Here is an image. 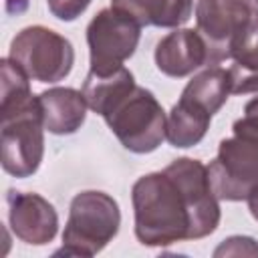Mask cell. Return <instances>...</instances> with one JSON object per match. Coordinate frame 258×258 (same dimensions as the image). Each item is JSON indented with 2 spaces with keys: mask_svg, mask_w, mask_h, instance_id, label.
<instances>
[{
  "mask_svg": "<svg viewBox=\"0 0 258 258\" xmlns=\"http://www.w3.org/2000/svg\"><path fill=\"white\" fill-rule=\"evenodd\" d=\"M135 236L143 246L200 240L220 226V200L208 167L194 157L173 159L165 169L141 175L131 187Z\"/></svg>",
  "mask_w": 258,
  "mask_h": 258,
  "instance_id": "obj_1",
  "label": "cell"
},
{
  "mask_svg": "<svg viewBox=\"0 0 258 258\" xmlns=\"http://www.w3.org/2000/svg\"><path fill=\"white\" fill-rule=\"evenodd\" d=\"M119 226L121 212L113 196L97 189L79 191L71 200L62 246L54 254L95 256L117 236Z\"/></svg>",
  "mask_w": 258,
  "mask_h": 258,
  "instance_id": "obj_2",
  "label": "cell"
},
{
  "mask_svg": "<svg viewBox=\"0 0 258 258\" xmlns=\"http://www.w3.org/2000/svg\"><path fill=\"white\" fill-rule=\"evenodd\" d=\"M103 119L119 143L133 153H151L165 139L167 115L155 95L145 87L135 85Z\"/></svg>",
  "mask_w": 258,
  "mask_h": 258,
  "instance_id": "obj_3",
  "label": "cell"
},
{
  "mask_svg": "<svg viewBox=\"0 0 258 258\" xmlns=\"http://www.w3.org/2000/svg\"><path fill=\"white\" fill-rule=\"evenodd\" d=\"M8 58H12L32 81L58 83L73 69L75 48L62 34L34 24L22 28L12 38Z\"/></svg>",
  "mask_w": 258,
  "mask_h": 258,
  "instance_id": "obj_4",
  "label": "cell"
},
{
  "mask_svg": "<svg viewBox=\"0 0 258 258\" xmlns=\"http://www.w3.org/2000/svg\"><path fill=\"white\" fill-rule=\"evenodd\" d=\"M44 131L38 97L22 109L2 115L0 161L8 175L30 177L36 173L44 155Z\"/></svg>",
  "mask_w": 258,
  "mask_h": 258,
  "instance_id": "obj_5",
  "label": "cell"
},
{
  "mask_svg": "<svg viewBox=\"0 0 258 258\" xmlns=\"http://www.w3.org/2000/svg\"><path fill=\"white\" fill-rule=\"evenodd\" d=\"M208 175L218 200H248L258 185V137L234 133L222 139L216 159L208 165Z\"/></svg>",
  "mask_w": 258,
  "mask_h": 258,
  "instance_id": "obj_6",
  "label": "cell"
},
{
  "mask_svg": "<svg viewBox=\"0 0 258 258\" xmlns=\"http://www.w3.org/2000/svg\"><path fill=\"white\" fill-rule=\"evenodd\" d=\"M141 38V24L117 8L99 10L87 26V44L91 54V69L95 73H109L133 56Z\"/></svg>",
  "mask_w": 258,
  "mask_h": 258,
  "instance_id": "obj_7",
  "label": "cell"
},
{
  "mask_svg": "<svg viewBox=\"0 0 258 258\" xmlns=\"http://www.w3.org/2000/svg\"><path fill=\"white\" fill-rule=\"evenodd\" d=\"M250 24L252 14L244 0H198L196 30L208 48V67L230 60Z\"/></svg>",
  "mask_w": 258,
  "mask_h": 258,
  "instance_id": "obj_8",
  "label": "cell"
},
{
  "mask_svg": "<svg viewBox=\"0 0 258 258\" xmlns=\"http://www.w3.org/2000/svg\"><path fill=\"white\" fill-rule=\"evenodd\" d=\"M8 222L14 236L32 246H44L52 242L58 232V216L54 206L34 191H14L6 194Z\"/></svg>",
  "mask_w": 258,
  "mask_h": 258,
  "instance_id": "obj_9",
  "label": "cell"
},
{
  "mask_svg": "<svg viewBox=\"0 0 258 258\" xmlns=\"http://www.w3.org/2000/svg\"><path fill=\"white\" fill-rule=\"evenodd\" d=\"M204 64H208V48L194 28H175L155 46V67L167 77L181 79Z\"/></svg>",
  "mask_w": 258,
  "mask_h": 258,
  "instance_id": "obj_10",
  "label": "cell"
},
{
  "mask_svg": "<svg viewBox=\"0 0 258 258\" xmlns=\"http://www.w3.org/2000/svg\"><path fill=\"white\" fill-rule=\"evenodd\" d=\"M42 125L52 135L77 133L87 119V99L73 87H52L38 95Z\"/></svg>",
  "mask_w": 258,
  "mask_h": 258,
  "instance_id": "obj_11",
  "label": "cell"
},
{
  "mask_svg": "<svg viewBox=\"0 0 258 258\" xmlns=\"http://www.w3.org/2000/svg\"><path fill=\"white\" fill-rule=\"evenodd\" d=\"M111 6L141 26L177 28L189 20L194 0H111Z\"/></svg>",
  "mask_w": 258,
  "mask_h": 258,
  "instance_id": "obj_12",
  "label": "cell"
},
{
  "mask_svg": "<svg viewBox=\"0 0 258 258\" xmlns=\"http://www.w3.org/2000/svg\"><path fill=\"white\" fill-rule=\"evenodd\" d=\"M212 113L200 107L198 103L179 97V101L171 107L167 113V125H165V139L171 147L185 149L198 145L204 135L210 129Z\"/></svg>",
  "mask_w": 258,
  "mask_h": 258,
  "instance_id": "obj_13",
  "label": "cell"
},
{
  "mask_svg": "<svg viewBox=\"0 0 258 258\" xmlns=\"http://www.w3.org/2000/svg\"><path fill=\"white\" fill-rule=\"evenodd\" d=\"M133 89H135L133 73L125 67H119L109 73L89 71L83 83V95L87 99L89 109H93L101 117Z\"/></svg>",
  "mask_w": 258,
  "mask_h": 258,
  "instance_id": "obj_14",
  "label": "cell"
},
{
  "mask_svg": "<svg viewBox=\"0 0 258 258\" xmlns=\"http://www.w3.org/2000/svg\"><path fill=\"white\" fill-rule=\"evenodd\" d=\"M232 95V77L228 69L222 67H208L202 73L194 75V79L183 87L181 97L198 103L212 115H216L228 97Z\"/></svg>",
  "mask_w": 258,
  "mask_h": 258,
  "instance_id": "obj_15",
  "label": "cell"
},
{
  "mask_svg": "<svg viewBox=\"0 0 258 258\" xmlns=\"http://www.w3.org/2000/svg\"><path fill=\"white\" fill-rule=\"evenodd\" d=\"M232 95L258 93V22L252 20L250 28L232 52Z\"/></svg>",
  "mask_w": 258,
  "mask_h": 258,
  "instance_id": "obj_16",
  "label": "cell"
},
{
  "mask_svg": "<svg viewBox=\"0 0 258 258\" xmlns=\"http://www.w3.org/2000/svg\"><path fill=\"white\" fill-rule=\"evenodd\" d=\"M0 113H12L16 109H22L28 105L34 97L30 91V77L12 60L2 58L0 60Z\"/></svg>",
  "mask_w": 258,
  "mask_h": 258,
  "instance_id": "obj_17",
  "label": "cell"
},
{
  "mask_svg": "<svg viewBox=\"0 0 258 258\" xmlns=\"http://www.w3.org/2000/svg\"><path fill=\"white\" fill-rule=\"evenodd\" d=\"M214 256H258V242L248 236H230L214 250Z\"/></svg>",
  "mask_w": 258,
  "mask_h": 258,
  "instance_id": "obj_18",
  "label": "cell"
},
{
  "mask_svg": "<svg viewBox=\"0 0 258 258\" xmlns=\"http://www.w3.org/2000/svg\"><path fill=\"white\" fill-rule=\"evenodd\" d=\"M89 4H91V0H46L48 12L62 22L77 20L89 8Z\"/></svg>",
  "mask_w": 258,
  "mask_h": 258,
  "instance_id": "obj_19",
  "label": "cell"
},
{
  "mask_svg": "<svg viewBox=\"0 0 258 258\" xmlns=\"http://www.w3.org/2000/svg\"><path fill=\"white\" fill-rule=\"evenodd\" d=\"M232 131L234 133H248V135L258 137V97H254L252 101L246 103L244 115L234 121Z\"/></svg>",
  "mask_w": 258,
  "mask_h": 258,
  "instance_id": "obj_20",
  "label": "cell"
},
{
  "mask_svg": "<svg viewBox=\"0 0 258 258\" xmlns=\"http://www.w3.org/2000/svg\"><path fill=\"white\" fill-rule=\"evenodd\" d=\"M248 210H250V214H252V218L258 222V185L254 187V191L248 196Z\"/></svg>",
  "mask_w": 258,
  "mask_h": 258,
  "instance_id": "obj_21",
  "label": "cell"
},
{
  "mask_svg": "<svg viewBox=\"0 0 258 258\" xmlns=\"http://www.w3.org/2000/svg\"><path fill=\"white\" fill-rule=\"evenodd\" d=\"M244 2H246L248 10H250V14H252V20L258 22V0H244Z\"/></svg>",
  "mask_w": 258,
  "mask_h": 258,
  "instance_id": "obj_22",
  "label": "cell"
}]
</instances>
